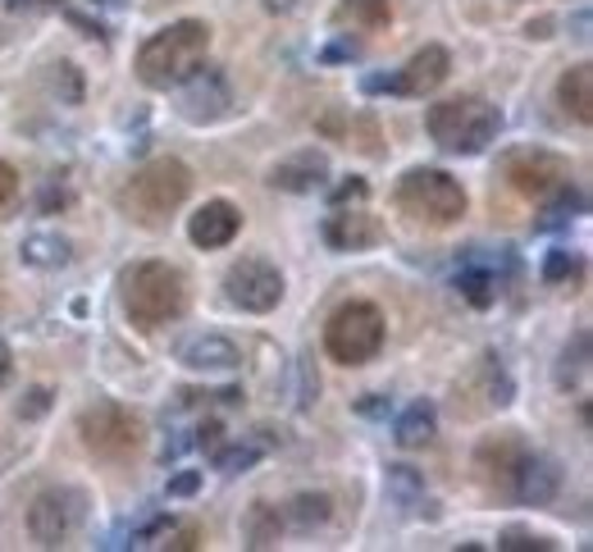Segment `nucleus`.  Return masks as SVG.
<instances>
[{
	"instance_id": "f257e3e1",
	"label": "nucleus",
	"mask_w": 593,
	"mask_h": 552,
	"mask_svg": "<svg viewBox=\"0 0 593 552\" xmlns=\"http://www.w3.org/2000/svg\"><path fill=\"white\" fill-rule=\"evenodd\" d=\"M119 298L124 315L142 334H156V329L183 320V311H188V274L169 261H137L119 279Z\"/></svg>"
},
{
	"instance_id": "f03ea898",
	"label": "nucleus",
	"mask_w": 593,
	"mask_h": 552,
	"mask_svg": "<svg viewBox=\"0 0 593 552\" xmlns=\"http://www.w3.org/2000/svg\"><path fill=\"white\" fill-rule=\"evenodd\" d=\"M206 51H210V23L178 19V23H169V28L146 37L137 60H133V73H137L142 87L169 92V87H178L206 60Z\"/></svg>"
},
{
	"instance_id": "7ed1b4c3",
	"label": "nucleus",
	"mask_w": 593,
	"mask_h": 552,
	"mask_svg": "<svg viewBox=\"0 0 593 552\" xmlns=\"http://www.w3.org/2000/svg\"><path fill=\"white\" fill-rule=\"evenodd\" d=\"M193 197V169L174 160V156H160V160H146L119 192V206L133 225L142 229H165L169 219L188 206Z\"/></svg>"
},
{
	"instance_id": "20e7f679",
	"label": "nucleus",
	"mask_w": 593,
	"mask_h": 552,
	"mask_svg": "<svg viewBox=\"0 0 593 552\" xmlns=\"http://www.w3.org/2000/svg\"><path fill=\"white\" fill-rule=\"evenodd\" d=\"M425 128L448 156H485L502 133V110L485 96H448L429 105Z\"/></svg>"
},
{
	"instance_id": "39448f33",
	"label": "nucleus",
	"mask_w": 593,
	"mask_h": 552,
	"mask_svg": "<svg viewBox=\"0 0 593 552\" xmlns=\"http://www.w3.org/2000/svg\"><path fill=\"white\" fill-rule=\"evenodd\" d=\"M397 206L402 215H412L416 225L429 229H452L466 219V188L448 174V169H434V165H416L397 178Z\"/></svg>"
},
{
	"instance_id": "423d86ee",
	"label": "nucleus",
	"mask_w": 593,
	"mask_h": 552,
	"mask_svg": "<svg viewBox=\"0 0 593 552\" xmlns=\"http://www.w3.org/2000/svg\"><path fill=\"white\" fill-rule=\"evenodd\" d=\"M79 434H83V448L105 466H128L146 448V420L133 407L110 402V397L92 402L79 416Z\"/></svg>"
},
{
	"instance_id": "0eeeda50",
	"label": "nucleus",
	"mask_w": 593,
	"mask_h": 552,
	"mask_svg": "<svg viewBox=\"0 0 593 552\" xmlns=\"http://www.w3.org/2000/svg\"><path fill=\"white\" fill-rule=\"evenodd\" d=\"M388 324L375 302H343L324 324V352L339 365H370L384 352Z\"/></svg>"
},
{
	"instance_id": "6e6552de",
	"label": "nucleus",
	"mask_w": 593,
	"mask_h": 552,
	"mask_svg": "<svg viewBox=\"0 0 593 552\" xmlns=\"http://www.w3.org/2000/svg\"><path fill=\"white\" fill-rule=\"evenodd\" d=\"M498 169L511 188L530 201H552L562 188H571V178H575L571 160L548 152V146H516V152H502Z\"/></svg>"
},
{
	"instance_id": "1a4fd4ad",
	"label": "nucleus",
	"mask_w": 593,
	"mask_h": 552,
	"mask_svg": "<svg viewBox=\"0 0 593 552\" xmlns=\"http://www.w3.org/2000/svg\"><path fill=\"white\" fill-rule=\"evenodd\" d=\"M87 511V493L83 489H46L37 493L28 507V534L37 548H60L79 534Z\"/></svg>"
},
{
	"instance_id": "9d476101",
	"label": "nucleus",
	"mask_w": 593,
	"mask_h": 552,
	"mask_svg": "<svg viewBox=\"0 0 593 552\" xmlns=\"http://www.w3.org/2000/svg\"><path fill=\"white\" fill-rule=\"evenodd\" d=\"M225 298L247 315H270L283 302V274L266 256H242L225 274Z\"/></svg>"
},
{
	"instance_id": "9b49d317",
	"label": "nucleus",
	"mask_w": 593,
	"mask_h": 552,
	"mask_svg": "<svg viewBox=\"0 0 593 552\" xmlns=\"http://www.w3.org/2000/svg\"><path fill=\"white\" fill-rule=\"evenodd\" d=\"M233 87H229V79L219 69H193L188 79L178 83V115L188 119V124H197V128H206V124H219V119H229L233 115Z\"/></svg>"
},
{
	"instance_id": "f8f14e48",
	"label": "nucleus",
	"mask_w": 593,
	"mask_h": 552,
	"mask_svg": "<svg viewBox=\"0 0 593 552\" xmlns=\"http://www.w3.org/2000/svg\"><path fill=\"white\" fill-rule=\"evenodd\" d=\"M178 365L193 375H233L242 365V347L229 339V334H215V329H206V334H188L178 347H174Z\"/></svg>"
},
{
	"instance_id": "ddd939ff",
	"label": "nucleus",
	"mask_w": 593,
	"mask_h": 552,
	"mask_svg": "<svg viewBox=\"0 0 593 552\" xmlns=\"http://www.w3.org/2000/svg\"><path fill=\"white\" fill-rule=\"evenodd\" d=\"M558 489H562L558 461L543 457V452H534V448H526L521 461H516V470H511L507 498H511V502H526V507H548L552 498H558Z\"/></svg>"
},
{
	"instance_id": "4468645a",
	"label": "nucleus",
	"mask_w": 593,
	"mask_h": 552,
	"mask_svg": "<svg viewBox=\"0 0 593 552\" xmlns=\"http://www.w3.org/2000/svg\"><path fill=\"white\" fill-rule=\"evenodd\" d=\"M270 188L274 192H292V197H311V192H320L324 183H329V156L320 152V146H302L296 156H288V160H279L274 169H270Z\"/></svg>"
},
{
	"instance_id": "2eb2a0df",
	"label": "nucleus",
	"mask_w": 593,
	"mask_h": 552,
	"mask_svg": "<svg viewBox=\"0 0 593 552\" xmlns=\"http://www.w3.org/2000/svg\"><path fill=\"white\" fill-rule=\"evenodd\" d=\"M448 73H452V55L429 42L393 73V87H397V96H429L448 83Z\"/></svg>"
},
{
	"instance_id": "dca6fc26",
	"label": "nucleus",
	"mask_w": 593,
	"mask_h": 552,
	"mask_svg": "<svg viewBox=\"0 0 593 552\" xmlns=\"http://www.w3.org/2000/svg\"><path fill=\"white\" fill-rule=\"evenodd\" d=\"M238 233H242V210L233 201H225V197H215V201L197 206V215H188V238L201 251L229 247Z\"/></svg>"
},
{
	"instance_id": "f3484780",
	"label": "nucleus",
	"mask_w": 593,
	"mask_h": 552,
	"mask_svg": "<svg viewBox=\"0 0 593 552\" xmlns=\"http://www.w3.org/2000/svg\"><path fill=\"white\" fill-rule=\"evenodd\" d=\"M530 444L516 429H507V434H489L485 444L475 448V470H479V480H485L489 489H498L502 498H507V485H511V470H516V461H521V452H526Z\"/></svg>"
},
{
	"instance_id": "a211bd4d",
	"label": "nucleus",
	"mask_w": 593,
	"mask_h": 552,
	"mask_svg": "<svg viewBox=\"0 0 593 552\" xmlns=\"http://www.w3.org/2000/svg\"><path fill=\"white\" fill-rule=\"evenodd\" d=\"M384 238V225L370 210H347V206H333V215L324 219V242L333 251H365Z\"/></svg>"
},
{
	"instance_id": "6ab92c4d",
	"label": "nucleus",
	"mask_w": 593,
	"mask_h": 552,
	"mask_svg": "<svg viewBox=\"0 0 593 552\" xmlns=\"http://www.w3.org/2000/svg\"><path fill=\"white\" fill-rule=\"evenodd\" d=\"M384 485H388V498H393L402 511H416V517H434V498H429L425 475H420L416 466H388Z\"/></svg>"
},
{
	"instance_id": "aec40b11",
	"label": "nucleus",
	"mask_w": 593,
	"mask_h": 552,
	"mask_svg": "<svg viewBox=\"0 0 593 552\" xmlns=\"http://www.w3.org/2000/svg\"><path fill=\"white\" fill-rule=\"evenodd\" d=\"M558 101L575 124H593V64H571L558 83Z\"/></svg>"
},
{
	"instance_id": "412c9836",
	"label": "nucleus",
	"mask_w": 593,
	"mask_h": 552,
	"mask_svg": "<svg viewBox=\"0 0 593 552\" xmlns=\"http://www.w3.org/2000/svg\"><path fill=\"white\" fill-rule=\"evenodd\" d=\"M19 261L28 270H64L73 261V247L64 233H28L19 242Z\"/></svg>"
},
{
	"instance_id": "4be33fe9",
	"label": "nucleus",
	"mask_w": 593,
	"mask_h": 552,
	"mask_svg": "<svg viewBox=\"0 0 593 552\" xmlns=\"http://www.w3.org/2000/svg\"><path fill=\"white\" fill-rule=\"evenodd\" d=\"M434 434H438V412H434L429 397L412 402V407H402V416L393 425V438H397L402 448H425Z\"/></svg>"
},
{
	"instance_id": "5701e85b",
	"label": "nucleus",
	"mask_w": 593,
	"mask_h": 552,
	"mask_svg": "<svg viewBox=\"0 0 593 552\" xmlns=\"http://www.w3.org/2000/svg\"><path fill=\"white\" fill-rule=\"evenodd\" d=\"M279 534H283V511L274 507V502H251L247 511H242V543L247 548H274L279 543Z\"/></svg>"
},
{
	"instance_id": "b1692460",
	"label": "nucleus",
	"mask_w": 593,
	"mask_h": 552,
	"mask_svg": "<svg viewBox=\"0 0 593 552\" xmlns=\"http://www.w3.org/2000/svg\"><path fill=\"white\" fill-rule=\"evenodd\" d=\"M329 517H333V498L329 493H296L283 507V521L296 525V530H320V525H329Z\"/></svg>"
},
{
	"instance_id": "393cba45",
	"label": "nucleus",
	"mask_w": 593,
	"mask_h": 552,
	"mask_svg": "<svg viewBox=\"0 0 593 552\" xmlns=\"http://www.w3.org/2000/svg\"><path fill=\"white\" fill-rule=\"evenodd\" d=\"M457 292L475 306V311H489L498 302V274L485 265H461L457 270Z\"/></svg>"
},
{
	"instance_id": "a878e982",
	"label": "nucleus",
	"mask_w": 593,
	"mask_h": 552,
	"mask_svg": "<svg viewBox=\"0 0 593 552\" xmlns=\"http://www.w3.org/2000/svg\"><path fill=\"white\" fill-rule=\"evenodd\" d=\"M343 19H352L365 32H379L393 23V0H343Z\"/></svg>"
},
{
	"instance_id": "bb28decb",
	"label": "nucleus",
	"mask_w": 593,
	"mask_h": 552,
	"mask_svg": "<svg viewBox=\"0 0 593 552\" xmlns=\"http://www.w3.org/2000/svg\"><path fill=\"white\" fill-rule=\"evenodd\" d=\"M51 69H55V73H51L55 96H60L64 105H79V101H83V73H79V64L60 60V64H51Z\"/></svg>"
},
{
	"instance_id": "cd10ccee",
	"label": "nucleus",
	"mask_w": 593,
	"mask_h": 552,
	"mask_svg": "<svg viewBox=\"0 0 593 552\" xmlns=\"http://www.w3.org/2000/svg\"><path fill=\"white\" fill-rule=\"evenodd\" d=\"M498 548L502 552H552L558 543H552L548 534H534V530H521V525H511L498 534Z\"/></svg>"
},
{
	"instance_id": "c85d7f7f",
	"label": "nucleus",
	"mask_w": 593,
	"mask_h": 552,
	"mask_svg": "<svg viewBox=\"0 0 593 552\" xmlns=\"http://www.w3.org/2000/svg\"><path fill=\"white\" fill-rule=\"evenodd\" d=\"M256 461H261V448H256V444H233V448H219L215 452V470H225V475H242Z\"/></svg>"
},
{
	"instance_id": "c756f323",
	"label": "nucleus",
	"mask_w": 593,
	"mask_h": 552,
	"mask_svg": "<svg viewBox=\"0 0 593 552\" xmlns=\"http://www.w3.org/2000/svg\"><path fill=\"white\" fill-rule=\"evenodd\" d=\"M584 371H589V334L580 329V334H575V343H566V352H562V371H558L562 388H566L571 379H580Z\"/></svg>"
},
{
	"instance_id": "7c9ffc66",
	"label": "nucleus",
	"mask_w": 593,
	"mask_h": 552,
	"mask_svg": "<svg viewBox=\"0 0 593 552\" xmlns=\"http://www.w3.org/2000/svg\"><path fill=\"white\" fill-rule=\"evenodd\" d=\"M14 206H19V174H14V165L0 160V219H6Z\"/></svg>"
},
{
	"instance_id": "2f4dec72",
	"label": "nucleus",
	"mask_w": 593,
	"mask_h": 552,
	"mask_svg": "<svg viewBox=\"0 0 593 552\" xmlns=\"http://www.w3.org/2000/svg\"><path fill=\"white\" fill-rule=\"evenodd\" d=\"M566 274H575V256H571V251H548L543 279H548V283H558V279H566Z\"/></svg>"
},
{
	"instance_id": "473e14b6",
	"label": "nucleus",
	"mask_w": 593,
	"mask_h": 552,
	"mask_svg": "<svg viewBox=\"0 0 593 552\" xmlns=\"http://www.w3.org/2000/svg\"><path fill=\"white\" fill-rule=\"evenodd\" d=\"M51 412V388H28V397L19 402V416L23 420H37V416H46Z\"/></svg>"
},
{
	"instance_id": "72a5a7b5",
	"label": "nucleus",
	"mask_w": 593,
	"mask_h": 552,
	"mask_svg": "<svg viewBox=\"0 0 593 552\" xmlns=\"http://www.w3.org/2000/svg\"><path fill=\"white\" fill-rule=\"evenodd\" d=\"M201 489V470H183V475H174V480H169V498H193Z\"/></svg>"
},
{
	"instance_id": "f704fd0d",
	"label": "nucleus",
	"mask_w": 593,
	"mask_h": 552,
	"mask_svg": "<svg viewBox=\"0 0 593 552\" xmlns=\"http://www.w3.org/2000/svg\"><path fill=\"white\" fill-rule=\"evenodd\" d=\"M347 201H365V178H356V174H352V178L343 183V188L333 192V206H347Z\"/></svg>"
},
{
	"instance_id": "c9c22d12",
	"label": "nucleus",
	"mask_w": 593,
	"mask_h": 552,
	"mask_svg": "<svg viewBox=\"0 0 593 552\" xmlns=\"http://www.w3.org/2000/svg\"><path fill=\"white\" fill-rule=\"evenodd\" d=\"M219 434H225V429H219L215 420H206V425L197 429V438H193V444H197V448H206V452H219Z\"/></svg>"
},
{
	"instance_id": "e433bc0d",
	"label": "nucleus",
	"mask_w": 593,
	"mask_h": 552,
	"mask_svg": "<svg viewBox=\"0 0 593 552\" xmlns=\"http://www.w3.org/2000/svg\"><path fill=\"white\" fill-rule=\"evenodd\" d=\"M197 530H183V534H174V539H165V548H197Z\"/></svg>"
},
{
	"instance_id": "4c0bfd02",
	"label": "nucleus",
	"mask_w": 593,
	"mask_h": 552,
	"mask_svg": "<svg viewBox=\"0 0 593 552\" xmlns=\"http://www.w3.org/2000/svg\"><path fill=\"white\" fill-rule=\"evenodd\" d=\"M296 6H302V0H266V10H270V14H292Z\"/></svg>"
},
{
	"instance_id": "58836bf2",
	"label": "nucleus",
	"mask_w": 593,
	"mask_h": 552,
	"mask_svg": "<svg viewBox=\"0 0 593 552\" xmlns=\"http://www.w3.org/2000/svg\"><path fill=\"white\" fill-rule=\"evenodd\" d=\"M10 371H14V361H10V347H6V343H0V384H6V379H10Z\"/></svg>"
},
{
	"instance_id": "ea45409f",
	"label": "nucleus",
	"mask_w": 593,
	"mask_h": 552,
	"mask_svg": "<svg viewBox=\"0 0 593 552\" xmlns=\"http://www.w3.org/2000/svg\"><path fill=\"white\" fill-rule=\"evenodd\" d=\"M361 412H365V416H384L388 407H384V402H375V393H370V402H361Z\"/></svg>"
}]
</instances>
